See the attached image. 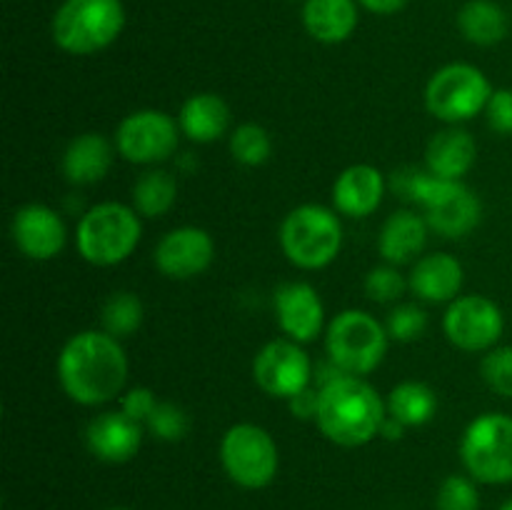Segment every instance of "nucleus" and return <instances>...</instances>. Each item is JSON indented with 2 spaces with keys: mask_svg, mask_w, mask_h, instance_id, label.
<instances>
[{
  "mask_svg": "<svg viewBox=\"0 0 512 510\" xmlns=\"http://www.w3.org/2000/svg\"><path fill=\"white\" fill-rule=\"evenodd\" d=\"M395 188L423 210L433 233L448 240L465 238L483 220V200L463 180L435 178L428 170L408 168L395 173Z\"/></svg>",
  "mask_w": 512,
  "mask_h": 510,
  "instance_id": "obj_3",
  "label": "nucleus"
},
{
  "mask_svg": "<svg viewBox=\"0 0 512 510\" xmlns=\"http://www.w3.org/2000/svg\"><path fill=\"white\" fill-rule=\"evenodd\" d=\"M358 5V0H305L300 18L310 38L323 45H338L358 28Z\"/></svg>",
  "mask_w": 512,
  "mask_h": 510,
  "instance_id": "obj_24",
  "label": "nucleus"
},
{
  "mask_svg": "<svg viewBox=\"0 0 512 510\" xmlns=\"http://www.w3.org/2000/svg\"><path fill=\"white\" fill-rule=\"evenodd\" d=\"M363 288H365V295H368L373 303H380V305L395 303V300H400V295L408 290V275L400 273L398 265L380 263L368 270Z\"/></svg>",
  "mask_w": 512,
  "mask_h": 510,
  "instance_id": "obj_32",
  "label": "nucleus"
},
{
  "mask_svg": "<svg viewBox=\"0 0 512 510\" xmlns=\"http://www.w3.org/2000/svg\"><path fill=\"white\" fill-rule=\"evenodd\" d=\"M498 510H512V498H508V500H505V503L503 505H500V508Z\"/></svg>",
  "mask_w": 512,
  "mask_h": 510,
  "instance_id": "obj_40",
  "label": "nucleus"
},
{
  "mask_svg": "<svg viewBox=\"0 0 512 510\" xmlns=\"http://www.w3.org/2000/svg\"><path fill=\"white\" fill-rule=\"evenodd\" d=\"M178 200V180L165 168H148L135 178L133 190H130V205L140 218H163L173 210Z\"/></svg>",
  "mask_w": 512,
  "mask_h": 510,
  "instance_id": "obj_27",
  "label": "nucleus"
},
{
  "mask_svg": "<svg viewBox=\"0 0 512 510\" xmlns=\"http://www.w3.org/2000/svg\"><path fill=\"white\" fill-rule=\"evenodd\" d=\"M480 378L495 395L512 400V345H495L483 355Z\"/></svg>",
  "mask_w": 512,
  "mask_h": 510,
  "instance_id": "obj_34",
  "label": "nucleus"
},
{
  "mask_svg": "<svg viewBox=\"0 0 512 510\" xmlns=\"http://www.w3.org/2000/svg\"><path fill=\"white\" fill-rule=\"evenodd\" d=\"M435 510H480L478 480L470 475H448L435 495Z\"/></svg>",
  "mask_w": 512,
  "mask_h": 510,
  "instance_id": "obj_33",
  "label": "nucleus"
},
{
  "mask_svg": "<svg viewBox=\"0 0 512 510\" xmlns=\"http://www.w3.org/2000/svg\"><path fill=\"white\" fill-rule=\"evenodd\" d=\"M273 310L285 338L300 345L313 343L328 328L323 298L305 280H290L280 285L273 295Z\"/></svg>",
  "mask_w": 512,
  "mask_h": 510,
  "instance_id": "obj_16",
  "label": "nucleus"
},
{
  "mask_svg": "<svg viewBox=\"0 0 512 510\" xmlns=\"http://www.w3.org/2000/svg\"><path fill=\"white\" fill-rule=\"evenodd\" d=\"M115 153H118L115 143H110L103 133L88 130V133L75 135L65 145L63 155H60V173H63L65 183L75 185V188H88V185L108 178Z\"/></svg>",
  "mask_w": 512,
  "mask_h": 510,
  "instance_id": "obj_20",
  "label": "nucleus"
},
{
  "mask_svg": "<svg viewBox=\"0 0 512 510\" xmlns=\"http://www.w3.org/2000/svg\"><path fill=\"white\" fill-rule=\"evenodd\" d=\"M105 510H133V508H120V505H115V508H105Z\"/></svg>",
  "mask_w": 512,
  "mask_h": 510,
  "instance_id": "obj_41",
  "label": "nucleus"
},
{
  "mask_svg": "<svg viewBox=\"0 0 512 510\" xmlns=\"http://www.w3.org/2000/svg\"><path fill=\"white\" fill-rule=\"evenodd\" d=\"M215 240L200 225H178L158 240L153 263L170 280H193L213 265Z\"/></svg>",
  "mask_w": 512,
  "mask_h": 510,
  "instance_id": "obj_14",
  "label": "nucleus"
},
{
  "mask_svg": "<svg viewBox=\"0 0 512 510\" xmlns=\"http://www.w3.org/2000/svg\"><path fill=\"white\" fill-rule=\"evenodd\" d=\"M428 323L430 318L423 305L398 303L388 313L385 328H388L390 340H395V343H415V340H420L425 335Z\"/></svg>",
  "mask_w": 512,
  "mask_h": 510,
  "instance_id": "obj_31",
  "label": "nucleus"
},
{
  "mask_svg": "<svg viewBox=\"0 0 512 510\" xmlns=\"http://www.w3.org/2000/svg\"><path fill=\"white\" fill-rule=\"evenodd\" d=\"M55 370L60 388L75 405L100 408L125 393L130 363L118 338L90 328L65 340Z\"/></svg>",
  "mask_w": 512,
  "mask_h": 510,
  "instance_id": "obj_1",
  "label": "nucleus"
},
{
  "mask_svg": "<svg viewBox=\"0 0 512 510\" xmlns=\"http://www.w3.org/2000/svg\"><path fill=\"white\" fill-rule=\"evenodd\" d=\"M390 335L385 323L360 308H345L325 328V353L343 373L365 375L380 368L388 353Z\"/></svg>",
  "mask_w": 512,
  "mask_h": 510,
  "instance_id": "obj_7",
  "label": "nucleus"
},
{
  "mask_svg": "<svg viewBox=\"0 0 512 510\" xmlns=\"http://www.w3.org/2000/svg\"><path fill=\"white\" fill-rule=\"evenodd\" d=\"M485 120L495 135H512V88H495L485 105Z\"/></svg>",
  "mask_w": 512,
  "mask_h": 510,
  "instance_id": "obj_35",
  "label": "nucleus"
},
{
  "mask_svg": "<svg viewBox=\"0 0 512 510\" xmlns=\"http://www.w3.org/2000/svg\"><path fill=\"white\" fill-rule=\"evenodd\" d=\"M220 465L235 485L245 490H263L275 480L280 468V450L270 430L255 423H235L220 438Z\"/></svg>",
  "mask_w": 512,
  "mask_h": 510,
  "instance_id": "obj_10",
  "label": "nucleus"
},
{
  "mask_svg": "<svg viewBox=\"0 0 512 510\" xmlns=\"http://www.w3.org/2000/svg\"><path fill=\"white\" fill-rule=\"evenodd\" d=\"M290 413L295 415L298 420H313L318 418V408H320V388L318 385H308L305 390H300L298 395L288 400Z\"/></svg>",
  "mask_w": 512,
  "mask_h": 510,
  "instance_id": "obj_37",
  "label": "nucleus"
},
{
  "mask_svg": "<svg viewBox=\"0 0 512 510\" xmlns=\"http://www.w3.org/2000/svg\"><path fill=\"white\" fill-rule=\"evenodd\" d=\"M458 30L468 43L493 48L508 38V13L495 0H468L458 10Z\"/></svg>",
  "mask_w": 512,
  "mask_h": 510,
  "instance_id": "obj_25",
  "label": "nucleus"
},
{
  "mask_svg": "<svg viewBox=\"0 0 512 510\" xmlns=\"http://www.w3.org/2000/svg\"><path fill=\"white\" fill-rule=\"evenodd\" d=\"M463 285V263L450 253L420 255L408 273V290L420 303L450 305L463 295Z\"/></svg>",
  "mask_w": 512,
  "mask_h": 510,
  "instance_id": "obj_19",
  "label": "nucleus"
},
{
  "mask_svg": "<svg viewBox=\"0 0 512 510\" xmlns=\"http://www.w3.org/2000/svg\"><path fill=\"white\" fill-rule=\"evenodd\" d=\"M10 238L20 255L28 260L58 258L68 245V225L55 208L45 203L20 205L10 220Z\"/></svg>",
  "mask_w": 512,
  "mask_h": 510,
  "instance_id": "obj_15",
  "label": "nucleus"
},
{
  "mask_svg": "<svg viewBox=\"0 0 512 510\" xmlns=\"http://www.w3.org/2000/svg\"><path fill=\"white\" fill-rule=\"evenodd\" d=\"M460 460L480 485L512 483V415L490 410L470 420L460 438Z\"/></svg>",
  "mask_w": 512,
  "mask_h": 510,
  "instance_id": "obj_8",
  "label": "nucleus"
},
{
  "mask_svg": "<svg viewBox=\"0 0 512 510\" xmlns=\"http://www.w3.org/2000/svg\"><path fill=\"white\" fill-rule=\"evenodd\" d=\"M228 148L235 163L245 165V168H258V165L268 163L273 155V138L260 123H240L230 133Z\"/></svg>",
  "mask_w": 512,
  "mask_h": 510,
  "instance_id": "obj_29",
  "label": "nucleus"
},
{
  "mask_svg": "<svg viewBox=\"0 0 512 510\" xmlns=\"http://www.w3.org/2000/svg\"><path fill=\"white\" fill-rule=\"evenodd\" d=\"M313 363L300 343L278 338L265 343L253 358V380L270 398L290 400L313 385Z\"/></svg>",
  "mask_w": 512,
  "mask_h": 510,
  "instance_id": "obj_13",
  "label": "nucleus"
},
{
  "mask_svg": "<svg viewBox=\"0 0 512 510\" xmlns=\"http://www.w3.org/2000/svg\"><path fill=\"white\" fill-rule=\"evenodd\" d=\"M158 403H160L158 395H155L150 388H145V385H135V388H128L123 395H120V410L143 425L145 420L153 415L155 405Z\"/></svg>",
  "mask_w": 512,
  "mask_h": 510,
  "instance_id": "obj_36",
  "label": "nucleus"
},
{
  "mask_svg": "<svg viewBox=\"0 0 512 510\" xmlns=\"http://www.w3.org/2000/svg\"><path fill=\"white\" fill-rule=\"evenodd\" d=\"M178 125L183 138H188L190 143L210 145L228 133L230 105L225 103L223 95L210 93V90L193 93L180 105Z\"/></svg>",
  "mask_w": 512,
  "mask_h": 510,
  "instance_id": "obj_23",
  "label": "nucleus"
},
{
  "mask_svg": "<svg viewBox=\"0 0 512 510\" xmlns=\"http://www.w3.org/2000/svg\"><path fill=\"white\" fill-rule=\"evenodd\" d=\"M180 135L178 118L158 108H140L120 120L113 143L128 163L158 168L178 153Z\"/></svg>",
  "mask_w": 512,
  "mask_h": 510,
  "instance_id": "obj_11",
  "label": "nucleus"
},
{
  "mask_svg": "<svg viewBox=\"0 0 512 510\" xmlns=\"http://www.w3.org/2000/svg\"><path fill=\"white\" fill-rule=\"evenodd\" d=\"M385 408H388L390 418L403 423L405 428H420L438 415L440 400L438 393L423 380H403V383L393 385L385 398Z\"/></svg>",
  "mask_w": 512,
  "mask_h": 510,
  "instance_id": "obj_26",
  "label": "nucleus"
},
{
  "mask_svg": "<svg viewBox=\"0 0 512 510\" xmlns=\"http://www.w3.org/2000/svg\"><path fill=\"white\" fill-rule=\"evenodd\" d=\"M493 83L473 63H448L430 75L425 85V108L440 123L460 125L485 113Z\"/></svg>",
  "mask_w": 512,
  "mask_h": 510,
  "instance_id": "obj_9",
  "label": "nucleus"
},
{
  "mask_svg": "<svg viewBox=\"0 0 512 510\" xmlns=\"http://www.w3.org/2000/svg\"><path fill=\"white\" fill-rule=\"evenodd\" d=\"M143 238V218L133 205L103 200L85 210L75 228V248L85 263L113 268L125 263Z\"/></svg>",
  "mask_w": 512,
  "mask_h": 510,
  "instance_id": "obj_4",
  "label": "nucleus"
},
{
  "mask_svg": "<svg viewBox=\"0 0 512 510\" xmlns=\"http://www.w3.org/2000/svg\"><path fill=\"white\" fill-rule=\"evenodd\" d=\"M360 8H365L368 13L375 15H395L410 3V0H358Z\"/></svg>",
  "mask_w": 512,
  "mask_h": 510,
  "instance_id": "obj_38",
  "label": "nucleus"
},
{
  "mask_svg": "<svg viewBox=\"0 0 512 510\" xmlns=\"http://www.w3.org/2000/svg\"><path fill=\"white\" fill-rule=\"evenodd\" d=\"M478 160V143L460 125L438 130L425 145V170L435 178L463 180Z\"/></svg>",
  "mask_w": 512,
  "mask_h": 510,
  "instance_id": "obj_22",
  "label": "nucleus"
},
{
  "mask_svg": "<svg viewBox=\"0 0 512 510\" xmlns=\"http://www.w3.org/2000/svg\"><path fill=\"white\" fill-rule=\"evenodd\" d=\"M283 255L300 270H323L343 250V220L320 203L295 205L278 230Z\"/></svg>",
  "mask_w": 512,
  "mask_h": 510,
  "instance_id": "obj_5",
  "label": "nucleus"
},
{
  "mask_svg": "<svg viewBox=\"0 0 512 510\" xmlns=\"http://www.w3.org/2000/svg\"><path fill=\"white\" fill-rule=\"evenodd\" d=\"M385 190H388L385 175L375 165L355 163L340 170L333 190H330V198H333V208L340 215L360 220L373 215L383 205Z\"/></svg>",
  "mask_w": 512,
  "mask_h": 510,
  "instance_id": "obj_18",
  "label": "nucleus"
},
{
  "mask_svg": "<svg viewBox=\"0 0 512 510\" xmlns=\"http://www.w3.org/2000/svg\"><path fill=\"white\" fill-rule=\"evenodd\" d=\"M145 318V305L133 290H115L105 298L103 308H100V323H103L105 333L113 338L123 340L138 333Z\"/></svg>",
  "mask_w": 512,
  "mask_h": 510,
  "instance_id": "obj_28",
  "label": "nucleus"
},
{
  "mask_svg": "<svg viewBox=\"0 0 512 510\" xmlns=\"http://www.w3.org/2000/svg\"><path fill=\"white\" fill-rule=\"evenodd\" d=\"M145 430L153 435L155 440H163V443H178L188 435L190 430V415L185 413V408H180L173 400H160L155 405L153 415L145 420Z\"/></svg>",
  "mask_w": 512,
  "mask_h": 510,
  "instance_id": "obj_30",
  "label": "nucleus"
},
{
  "mask_svg": "<svg viewBox=\"0 0 512 510\" xmlns=\"http://www.w3.org/2000/svg\"><path fill=\"white\" fill-rule=\"evenodd\" d=\"M430 225L423 213L410 208H400L385 218L378 233V253L390 265H408L423 255L428 245Z\"/></svg>",
  "mask_w": 512,
  "mask_h": 510,
  "instance_id": "obj_21",
  "label": "nucleus"
},
{
  "mask_svg": "<svg viewBox=\"0 0 512 510\" xmlns=\"http://www.w3.org/2000/svg\"><path fill=\"white\" fill-rule=\"evenodd\" d=\"M388 408L378 390L358 375H343L320 388L315 425L325 440L340 448H360L380 435Z\"/></svg>",
  "mask_w": 512,
  "mask_h": 510,
  "instance_id": "obj_2",
  "label": "nucleus"
},
{
  "mask_svg": "<svg viewBox=\"0 0 512 510\" xmlns=\"http://www.w3.org/2000/svg\"><path fill=\"white\" fill-rule=\"evenodd\" d=\"M443 333L463 353H488L505 333L503 308L488 295H460L445 310Z\"/></svg>",
  "mask_w": 512,
  "mask_h": 510,
  "instance_id": "obj_12",
  "label": "nucleus"
},
{
  "mask_svg": "<svg viewBox=\"0 0 512 510\" xmlns=\"http://www.w3.org/2000/svg\"><path fill=\"white\" fill-rule=\"evenodd\" d=\"M125 28L120 0H63L53 13L50 35L68 55H95L110 48Z\"/></svg>",
  "mask_w": 512,
  "mask_h": 510,
  "instance_id": "obj_6",
  "label": "nucleus"
},
{
  "mask_svg": "<svg viewBox=\"0 0 512 510\" xmlns=\"http://www.w3.org/2000/svg\"><path fill=\"white\" fill-rule=\"evenodd\" d=\"M143 428V423L125 415L123 410H105L85 428V445L100 463H128L143 445Z\"/></svg>",
  "mask_w": 512,
  "mask_h": 510,
  "instance_id": "obj_17",
  "label": "nucleus"
},
{
  "mask_svg": "<svg viewBox=\"0 0 512 510\" xmlns=\"http://www.w3.org/2000/svg\"><path fill=\"white\" fill-rule=\"evenodd\" d=\"M405 425L403 423H398V420L395 418H385V423H383V428H380V438H385V440H400L405 435Z\"/></svg>",
  "mask_w": 512,
  "mask_h": 510,
  "instance_id": "obj_39",
  "label": "nucleus"
}]
</instances>
